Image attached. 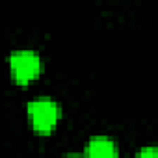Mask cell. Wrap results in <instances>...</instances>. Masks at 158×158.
I'll use <instances>...</instances> for the list:
<instances>
[{"label":"cell","mask_w":158,"mask_h":158,"mask_svg":"<svg viewBox=\"0 0 158 158\" xmlns=\"http://www.w3.org/2000/svg\"><path fill=\"white\" fill-rule=\"evenodd\" d=\"M136 158H158V152H156L154 147H143V149L138 151Z\"/></svg>","instance_id":"277c9868"},{"label":"cell","mask_w":158,"mask_h":158,"mask_svg":"<svg viewBox=\"0 0 158 158\" xmlns=\"http://www.w3.org/2000/svg\"><path fill=\"white\" fill-rule=\"evenodd\" d=\"M86 156L88 158H119L117 143L102 134L91 136L86 145Z\"/></svg>","instance_id":"3957f363"},{"label":"cell","mask_w":158,"mask_h":158,"mask_svg":"<svg viewBox=\"0 0 158 158\" xmlns=\"http://www.w3.org/2000/svg\"><path fill=\"white\" fill-rule=\"evenodd\" d=\"M61 158H84V156L76 154V152H69V154H65V156H61Z\"/></svg>","instance_id":"5b68a950"},{"label":"cell","mask_w":158,"mask_h":158,"mask_svg":"<svg viewBox=\"0 0 158 158\" xmlns=\"http://www.w3.org/2000/svg\"><path fill=\"white\" fill-rule=\"evenodd\" d=\"M26 112L37 132H50L61 115L60 104L50 97H37L30 101L26 106Z\"/></svg>","instance_id":"6da1fadb"},{"label":"cell","mask_w":158,"mask_h":158,"mask_svg":"<svg viewBox=\"0 0 158 158\" xmlns=\"http://www.w3.org/2000/svg\"><path fill=\"white\" fill-rule=\"evenodd\" d=\"M10 69L19 84H28L43 71V60L32 48H19L10 54Z\"/></svg>","instance_id":"7a4b0ae2"}]
</instances>
